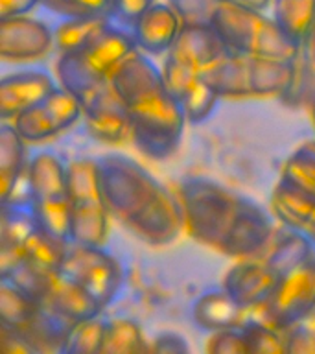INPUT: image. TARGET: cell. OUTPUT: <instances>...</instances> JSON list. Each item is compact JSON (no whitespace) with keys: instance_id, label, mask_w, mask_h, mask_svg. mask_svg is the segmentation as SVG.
I'll list each match as a JSON object with an SVG mask.
<instances>
[{"instance_id":"obj_1","label":"cell","mask_w":315,"mask_h":354,"mask_svg":"<svg viewBox=\"0 0 315 354\" xmlns=\"http://www.w3.org/2000/svg\"><path fill=\"white\" fill-rule=\"evenodd\" d=\"M99 179L113 220L151 248L170 245L184 231L179 198L124 153L98 157Z\"/></svg>"},{"instance_id":"obj_2","label":"cell","mask_w":315,"mask_h":354,"mask_svg":"<svg viewBox=\"0 0 315 354\" xmlns=\"http://www.w3.org/2000/svg\"><path fill=\"white\" fill-rule=\"evenodd\" d=\"M109 83L129 116L133 146L148 159H170L181 146L187 118L162 71L137 50L116 66Z\"/></svg>"},{"instance_id":"obj_3","label":"cell","mask_w":315,"mask_h":354,"mask_svg":"<svg viewBox=\"0 0 315 354\" xmlns=\"http://www.w3.org/2000/svg\"><path fill=\"white\" fill-rule=\"evenodd\" d=\"M137 50L133 33L111 19L109 24L87 43L59 55L55 63L57 83L83 104L96 91L107 85L116 66Z\"/></svg>"},{"instance_id":"obj_4","label":"cell","mask_w":315,"mask_h":354,"mask_svg":"<svg viewBox=\"0 0 315 354\" xmlns=\"http://www.w3.org/2000/svg\"><path fill=\"white\" fill-rule=\"evenodd\" d=\"M177 198L188 236L220 253L238 218L243 194L210 177L193 176L179 183Z\"/></svg>"},{"instance_id":"obj_5","label":"cell","mask_w":315,"mask_h":354,"mask_svg":"<svg viewBox=\"0 0 315 354\" xmlns=\"http://www.w3.org/2000/svg\"><path fill=\"white\" fill-rule=\"evenodd\" d=\"M210 26L218 32L232 54L297 61L303 46L289 37L275 19L231 0L221 2Z\"/></svg>"},{"instance_id":"obj_6","label":"cell","mask_w":315,"mask_h":354,"mask_svg":"<svg viewBox=\"0 0 315 354\" xmlns=\"http://www.w3.org/2000/svg\"><path fill=\"white\" fill-rule=\"evenodd\" d=\"M24 183L39 227L50 236L70 243L68 165L50 149L37 151L30 157Z\"/></svg>"},{"instance_id":"obj_7","label":"cell","mask_w":315,"mask_h":354,"mask_svg":"<svg viewBox=\"0 0 315 354\" xmlns=\"http://www.w3.org/2000/svg\"><path fill=\"white\" fill-rule=\"evenodd\" d=\"M70 243L104 248L111 214L104 198L98 159L79 157L68 162Z\"/></svg>"},{"instance_id":"obj_8","label":"cell","mask_w":315,"mask_h":354,"mask_svg":"<svg viewBox=\"0 0 315 354\" xmlns=\"http://www.w3.org/2000/svg\"><path fill=\"white\" fill-rule=\"evenodd\" d=\"M260 310V319L282 334L308 323L314 317L315 249L303 264L280 277L276 290Z\"/></svg>"},{"instance_id":"obj_9","label":"cell","mask_w":315,"mask_h":354,"mask_svg":"<svg viewBox=\"0 0 315 354\" xmlns=\"http://www.w3.org/2000/svg\"><path fill=\"white\" fill-rule=\"evenodd\" d=\"M59 273L82 286L102 312L115 303L124 284V268L105 248L70 243Z\"/></svg>"},{"instance_id":"obj_10","label":"cell","mask_w":315,"mask_h":354,"mask_svg":"<svg viewBox=\"0 0 315 354\" xmlns=\"http://www.w3.org/2000/svg\"><path fill=\"white\" fill-rule=\"evenodd\" d=\"M82 118V104L59 85L44 102L21 113L11 124L24 142L41 144L76 126Z\"/></svg>"},{"instance_id":"obj_11","label":"cell","mask_w":315,"mask_h":354,"mask_svg":"<svg viewBox=\"0 0 315 354\" xmlns=\"http://www.w3.org/2000/svg\"><path fill=\"white\" fill-rule=\"evenodd\" d=\"M275 216L258 201L243 196L242 207L220 253L236 260L260 259L275 238Z\"/></svg>"},{"instance_id":"obj_12","label":"cell","mask_w":315,"mask_h":354,"mask_svg":"<svg viewBox=\"0 0 315 354\" xmlns=\"http://www.w3.org/2000/svg\"><path fill=\"white\" fill-rule=\"evenodd\" d=\"M39 220L28 198L0 205V279H8L24 260V245L39 231Z\"/></svg>"},{"instance_id":"obj_13","label":"cell","mask_w":315,"mask_h":354,"mask_svg":"<svg viewBox=\"0 0 315 354\" xmlns=\"http://www.w3.org/2000/svg\"><path fill=\"white\" fill-rule=\"evenodd\" d=\"M55 48L54 30L33 17L0 19V57L10 63L43 59Z\"/></svg>"},{"instance_id":"obj_14","label":"cell","mask_w":315,"mask_h":354,"mask_svg":"<svg viewBox=\"0 0 315 354\" xmlns=\"http://www.w3.org/2000/svg\"><path fill=\"white\" fill-rule=\"evenodd\" d=\"M280 275L264 259L236 260L221 279V288L243 310H260L278 286Z\"/></svg>"},{"instance_id":"obj_15","label":"cell","mask_w":315,"mask_h":354,"mask_svg":"<svg viewBox=\"0 0 315 354\" xmlns=\"http://www.w3.org/2000/svg\"><path fill=\"white\" fill-rule=\"evenodd\" d=\"M83 122L90 137L105 144H122L131 140V124L111 83L96 91L82 104Z\"/></svg>"},{"instance_id":"obj_16","label":"cell","mask_w":315,"mask_h":354,"mask_svg":"<svg viewBox=\"0 0 315 354\" xmlns=\"http://www.w3.org/2000/svg\"><path fill=\"white\" fill-rule=\"evenodd\" d=\"M57 87L59 83L39 68L8 74L0 80V118L13 122L21 113L44 102Z\"/></svg>"},{"instance_id":"obj_17","label":"cell","mask_w":315,"mask_h":354,"mask_svg":"<svg viewBox=\"0 0 315 354\" xmlns=\"http://www.w3.org/2000/svg\"><path fill=\"white\" fill-rule=\"evenodd\" d=\"M39 308L55 326H65L66 330L102 315L96 301L82 286L65 279L61 273Z\"/></svg>"},{"instance_id":"obj_18","label":"cell","mask_w":315,"mask_h":354,"mask_svg":"<svg viewBox=\"0 0 315 354\" xmlns=\"http://www.w3.org/2000/svg\"><path fill=\"white\" fill-rule=\"evenodd\" d=\"M232 52L212 26H182L168 55L203 74Z\"/></svg>"},{"instance_id":"obj_19","label":"cell","mask_w":315,"mask_h":354,"mask_svg":"<svg viewBox=\"0 0 315 354\" xmlns=\"http://www.w3.org/2000/svg\"><path fill=\"white\" fill-rule=\"evenodd\" d=\"M271 212L280 225L315 245V198L278 179L271 192Z\"/></svg>"},{"instance_id":"obj_20","label":"cell","mask_w":315,"mask_h":354,"mask_svg":"<svg viewBox=\"0 0 315 354\" xmlns=\"http://www.w3.org/2000/svg\"><path fill=\"white\" fill-rule=\"evenodd\" d=\"M182 30V22L170 4L157 2L133 26L131 33L137 48L146 55L168 54Z\"/></svg>"},{"instance_id":"obj_21","label":"cell","mask_w":315,"mask_h":354,"mask_svg":"<svg viewBox=\"0 0 315 354\" xmlns=\"http://www.w3.org/2000/svg\"><path fill=\"white\" fill-rule=\"evenodd\" d=\"M247 319V310H243L223 288L201 293L192 304V321L198 328L210 334L238 330Z\"/></svg>"},{"instance_id":"obj_22","label":"cell","mask_w":315,"mask_h":354,"mask_svg":"<svg viewBox=\"0 0 315 354\" xmlns=\"http://www.w3.org/2000/svg\"><path fill=\"white\" fill-rule=\"evenodd\" d=\"M249 85L253 98L286 96L297 76V61H278L247 55Z\"/></svg>"},{"instance_id":"obj_23","label":"cell","mask_w":315,"mask_h":354,"mask_svg":"<svg viewBox=\"0 0 315 354\" xmlns=\"http://www.w3.org/2000/svg\"><path fill=\"white\" fill-rule=\"evenodd\" d=\"M26 146L13 124L2 122L0 126V205L15 196L21 179L26 177Z\"/></svg>"},{"instance_id":"obj_24","label":"cell","mask_w":315,"mask_h":354,"mask_svg":"<svg viewBox=\"0 0 315 354\" xmlns=\"http://www.w3.org/2000/svg\"><path fill=\"white\" fill-rule=\"evenodd\" d=\"M221 100H245L251 96L247 55L231 54L227 59L201 74Z\"/></svg>"},{"instance_id":"obj_25","label":"cell","mask_w":315,"mask_h":354,"mask_svg":"<svg viewBox=\"0 0 315 354\" xmlns=\"http://www.w3.org/2000/svg\"><path fill=\"white\" fill-rule=\"evenodd\" d=\"M315 245L298 232L280 225L276 229L275 238L260 259H264L278 275H284L298 264H303L304 260L308 259Z\"/></svg>"},{"instance_id":"obj_26","label":"cell","mask_w":315,"mask_h":354,"mask_svg":"<svg viewBox=\"0 0 315 354\" xmlns=\"http://www.w3.org/2000/svg\"><path fill=\"white\" fill-rule=\"evenodd\" d=\"M41 308L15 284L0 279V323L6 328L24 334L41 319Z\"/></svg>"},{"instance_id":"obj_27","label":"cell","mask_w":315,"mask_h":354,"mask_svg":"<svg viewBox=\"0 0 315 354\" xmlns=\"http://www.w3.org/2000/svg\"><path fill=\"white\" fill-rule=\"evenodd\" d=\"M273 19L297 43L308 41L315 21V0H273Z\"/></svg>"},{"instance_id":"obj_28","label":"cell","mask_w":315,"mask_h":354,"mask_svg":"<svg viewBox=\"0 0 315 354\" xmlns=\"http://www.w3.org/2000/svg\"><path fill=\"white\" fill-rule=\"evenodd\" d=\"M151 343L144 339L137 321L116 317L107 321L104 343L98 354H149Z\"/></svg>"},{"instance_id":"obj_29","label":"cell","mask_w":315,"mask_h":354,"mask_svg":"<svg viewBox=\"0 0 315 354\" xmlns=\"http://www.w3.org/2000/svg\"><path fill=\"white\" fill-rule=\"evenodd\" d=\"M278 179L315 198V140L300 144L284 160Z\"/></svg>"},{"instance_id":"obj_30","label":"cell","mask_w":315,"mask_h":354,"mask_svg":"<svg viewBox=\"0 0 315 354\" xmlns=\"http://www.w3.org/2000/svg\"><path fill=\"white\" fill-rule=\"evenodd\" d=\"M68 245L70 243L50 236L48 232L39 229L24 245V260L22 262L41 268V270L57 271L59 273L63 260L66 257V251H68Z\"/></svg>"},{"instance_id":"obj_31","label":"cell","mask_w":315,"mask_h":354,"mask_svg":"<svg viewBox=\"0 0 315 354\" xmlns=\"http://www.w3.org/2000/svg\"><path fill=\"white\" fill-rule=\"evenodd\" d=\"M111 22L109 15L104 17H85V19H63L54 28L55 48L61 54L72 52Z\"/></svg>"},{"instance_id":"obj_32","label":"cell","mask_w":315,"mask_h":354,"mask_svg":"<svg viewBox=\"0 0 315 354\" xmlns=\"http://www.w3.org/2000/svg\"><path fill=\"white\" fill-rule=\"evenodd\" d=\"M105 330L107 319L102 315L79 323L65 336L59 354H98L104 343Z\"/></svg>"},{"instance_id":"obj_33","label":"cell","mask_w":315,"mask_h":354,"mask_svg":"<svg viewBox=\"0 0 315 354\" xmlns=\"http://www.w3.org/2000/svg\"><path fill=\"white\" fill-rule=\"evenodd\" d=\"M160 71H162L166 88L170 91V94L175 98L179 105L188 94L192 93V88L201 80V74L198 71H193L192 66L184 65V63H181V61L168 54H166L164 65H162Z\"/></svg>"},{"instance_id":"obj_34","label":"cell","mask_w":315,"mask_h":354,"mask_svg":"<svg viewBox=\"0 0 315 354\" xmlns=\"http://www.w3.org/2000/svg\"><path fill=\"white\" fill-rule=\"evenodd\" d=\"M220 96L210 88V85L204 82L203 77L199 80L198 85L192 88V93L181 102L182 113L188 124H203L214 115L216 107L220 104Z\"/></svg>"},{"instance_id":"obj_35","label":"cell","mask_w":315,"mask_h":354,"mask_svg":"<svg viewBox=\"0 0 315 354\" xmlns=\"http://www.w3.org/2000/svg\"><path fill=\"white\" fill-rule=\"evenodd\" d=\"M223 0H166L181 19L182 26H210Z\"/></svg>"},{"instance_id":"obj_36","label":"cell","mask_w":315,"mask_h":354,"mask_svg":"<svg viewBox=\"0 0 315 354\" xmlns=\"http://www.w3.org/2000/svg\"><path fill=\"white\" fill-rule=\"evenodd\" d=\"M48 10L63 19L109 15L111 0H41Z\"/></svg>"},{"instance_id":"obj_37","label":"cell","mask_w":315,"mask_h":354,"mask_svg":"<svg viewBox=\"0 0 315 354\" xmlns=\"http://www.w3.org/2000/svg\"><path fill=\"white\" fill-rule=\"evenodd\" d=\"M155 4V0H111L109 17L118 26L131 32L144 13L151 10Z\"/></svg>"},{"instance_id":"obj_38","label":"cell","mask_w":315,"mask_h":354,"mask_svg":"<svg viewBox=\"0 0 315 354\" xmlns=\"http://www.w3.org/2000/svg\"><path fill=\"white\" fill-rule=\"evenodd\" d=\"M204 354H251L247 339L242 328L238 330H223L210 334L204 343Z\"/></svg>"},{"instance_id":"obj_39","label":"cell","mask_w":315,"mask_h":354,"mask_svg":"<svg viewBox=\"0 0 315 354\" xmlns=\"http://www.w3.org/2000/svg\"><path fill=\"white\" fill-rule=\"evenodd\" d=\"M0 339H2L0 342L2 354H39L37 348L33 347V343L21 332H15L11 330V328L2 326Z\"/></svg>"},{"instance_id":"obj_40","label":"cell","mask_w":315,"mask_h":354,"mask_svg":"<svg viewBox=\"0 0 315 354\" xmlns=\"http://www.w3.org/2000/svg\"><path fill=\"white\" fill-rule=\"evenodd\" d=\"M149 354H190L187 339L175 332H164L155 337Z\"/></svg>"},{"instance_id":"obj_41","label":"cell","mask_w":315,"mask_h":354,"mask_svg":"<svg viewBox=\"0 0 315 354\" xmlns=\"http://www.w3.org/2000/svg\"><path fill=\"white\" fill-rule=\"evenodd\" d=\"M39 2L41 0H0V19L28 15Z\"/></svg>"},{"instance_id":"obj_42","label":"cell","mask_w":315,"mask_h":354,"mask_svg":"<svg viewBox=\"0 0 315 354\" xmlns=\"http://www.w3.org/2000/svg\"><path fill=\"white\" fill-rule=\"evenodd\" d=\"M231 2H236V4L240 6H245V8H249V10H254V11H262L267 8V6L273 2V0H231Z\"/></svg>"},{"instance_id":"obj_43","label":"cell","mask_w":315,"mask_h":354,"mask_svg":"<svg viewBox=\"0 0 315 354\" xmlns=\"http://www.w3.org/2000/svg\"><path fill=\"white\" fill-rule=\"evenodd\" d=\"M306 46H308L309 59H312V63H314L315 66V21H314V26H312V32H309L308 41H306Z\"/></svg>"},{"instance_id":"obj_44","label":"cell","mask_w":315,"mask_h":354,"mask_svg":"<svg viewBox=\"0 0 315 354\" xmlns=\"http://www.w3.org/2000/svg\"><path fill=\"white\" fill-rule=\"evenodd\" d=\"M309 113H312V122H314V127H315V96L312 98V104H309Z\"/></svg>"},{"instance_id":"obj_45","label":"cell","mask_w":315,"mask_h":354,"mask_svg":"<svg viewBox=\"0 0 315 354\" xmlns=\"http://www.w3.org/2000/svg\"><path fill=\"white\" fill-rule=\"evenodd\" d=\"M312 319H314V321H315V315H314V317H312Z\"/></svg>"}]
</instances>
